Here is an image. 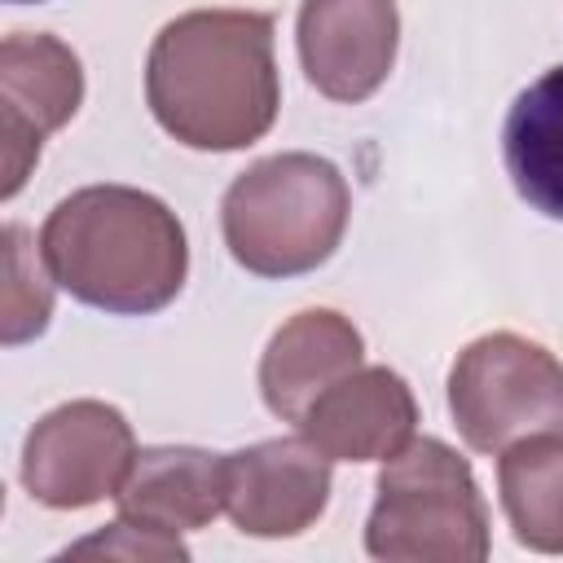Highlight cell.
I'll return each instance as SVG.
<instances>
[{
	"label": "cell",
	"instance_id": "cell-9",
	"mask_svg": "<svg viewBox=\"0 0 563 563\" xmlns=\"http://www.w3.org/2000/svg\"><path fill=\"white\" fill-rule=\"evenodd\" d=\"M330 501V457L308 435H277L229 453V519L246 537H299Z\"/></svg>",
	"mask_w": 563,
	"mask_h": 563
},
{
	"label": "cell",
	"instance_id": "cell-1",
	"mask_svg": "<svg viewBox=\"0 0 563 563\" xmlns=\"http://www.w3.org/2000/svg\"><path fill=\"white\" fill-rule=\"evenodd\" d=\"M145 106L189 150L229 154L268 136L282 110L273 18L255 9H189L172 18L145 57Z\"/></svg>",
	"mask_w": 563,
	"mask_h": 563
},
{
	"label": "cell",
	"instance_id": "cell-13",
	"mask_svg": "<svg viewBox=\"0 0 563 563\" xmlns=\"http://www.w3.org/2000/svg\"><path fill=\"white\" fill-rule=\"evenodd\" d=\"M501 163L532 211L563 220V66H550L510 101Z\"/></svg>",
	"mask_w": 563,
	"mask_h": 563
},
{
	"label": "cell",
	"instance_id": "cell-7",
	"mask_svg": "<svg viewBox=\"0 0 563 563\" xmlns=\"http://www.w3.org/2000/svg\"><path fill=\"white\" fill-rule=\"evenodd\" d=\"M84 106V62L48 31H13L0 44V198H18L44 141Z\"/></svg>",
	"mask_w": 563,
	"mask_h": 563
},
{
	"label": "cell",
	"instance_id": "cell-14",
	"mask_svg": "<svg viewBox=\"0 0 563 563\" xmlns=\"http://www.w3.org/2000/svg\"><path fill=\"white\" fill-rule=\"evenodd\" d=\"M497 497L523 550L563 554V431H541L501 449Z\"/></svg>",
	"mask_w": 563,
	"mask_h": 563
},
{
	"label": "cell",
	"instance_id": "cell-6",
	"mask_svg": "<svg viewBox=\"0 0 563 563\" xmlns=\"http://www.w3.org/2000/svg\"><path fill=\"white\" fill-rule=\"evenodd\" d=\"M136 457L123 409L106 400H66L22 440V484L48 510H88L119 493Z\"/></svg>",
	"mask_w": 563,
	"mask_h": 563
},
{
	"label": "cell",
	"instance_id": "cell-2",
	"mask_svg": "<svg viewBox=\"0 0 563 563\" xmlns=\"http://www.w3.org/2000/svg\"><path fill=\"white\" fill-rule=\"evenodd\" d=\"M40 255L70 299L114 317L167 308L189 273L185 224L163 198L132 185L66 194L40 224Z\"/></svg>",
	"mask_w": 563,
	"mask_h": 563
},
{
	"label": "cell",
	"instance_id": "cell-15",
	"mask_svg": "<svg viewBox=\"0 0 563 563\" xmlns=\"http://www.w3.org/2000/svg\"><path fill=\"white\" fill-rule=\"evenodd\" d=\"M4 286H0V339L4 347L31 343L48 330L53 317V273L40 255V242L26 233V224H4Z\"/></svg>",
	"mask_w": 563,
	"mask_h": 563
},
{
	"label": "cell",
	"instance_id": "cell-10",
	"mask_svg": "<svg viewBox=\"0 0 563 563\" xmlns=\"http://www.w3.org/2000/svg\"><path fill=\"white\" fill-rule=\"evenodd\" d=\"M330 462H387L418 427L413 387L387 365H356L295 422Z\"/></svg>",
	"mask_w": 563,
	"mask_h": 563
},
{
	"label": "cell",
	"instance_id": "cell-16",
	"mask_svg": "<svg viewBox=\"0 0 563 563\" xmlns=\"http://www.w3.org/2000/svg\"><path fill=\"white\" fill-rule=\"evenodd\" d=\"M88 554H106V559H189V550L176 532H158V528L123 519V515L114 523H106L101 532L62 550V559H88Z\"/></svg>",
	"mask_w": 563,
	"mask_h": 563
},
{
	"label": "cell",
	"instance_id": "cell-17",
	"mask_svg": "<svg viewBox=\"0 0 563 563\" xmlns=\"http://www.w3.org/2000/svg\"><path fill=\"white\" fill-rule=\"evenodd\" d=\"M9 4H40V0H9Z\"/></svg>",
	"mask_w": 563,
	"mask_h": 563
},
{
	"label": "cell",
	"instance_id": "cell-5",
	"mask_svg": "<svg viewBox=\"0 0 563 563\" xmlns=\"http://www.w3.org/2000/svg\"><path fill=\"white\" fill-rule=\"evenodd\" d=\"M449 413L466 449L493 457L528 435L563 431V361L515 330L479 334L453 356Z\"/></svg>",
	"mask_w": 563,
	"mask_h": 563
},
{
	"label": "cell",
	"instance_id": "cell-3",
	"mask_svg": "<svg viewBox=\"0 0 563 563\" xmlns=\"http://www.w3.org/2000/svg\"><path fill=\"white\" fill-rule=\"evenodd\" d=\"M352 216L343 172L308 150L255 158L220 198V233L238 268L255 277H299L321 268Z\"/></svg>",
	"mask_w": 563,
	"mask_h": 563
},
{
	"label": "cell",
	"instance_id": "cell-11",
	"mask_svg": "<svg viewBox=\"0 0 563 563\" xmlns=\"http://www.w3.org/2000/svg\"><path fill=\"white\" fill-rule=\"evenodd\" d=\"M365 365V339L352 317L334 308H303L286 317L260 356V396L273 418L299 422L308 405L343 374Z\"/></svg>",
	"mask_w": 563,
	"mask_h": 563
},
{
	"label": "cell",
	"instance_id": "cell-12",
	"mask_svg": "<svg viewBox=\"0 0 563 563\" xmlns=\"http://www.w3.org/2000/svg\"><path fill=\"white\" fill-rule=\"evenodd\" d=\"M229 501V453L198 444H150L136 449L114 506L123 519L158 532H198Z\"/></svg>",
	"mask_w": 563,
	"mask_h": 563
},
{
	"label": "cell",
	"instance_id": "cell-8",
	"mask_svg": "<svg viewBox=\"0 0 563 563\" xmlns=\"http://www.w3.org/2000/svg\"><path fill=\"white\" fill-rule=\"evenodd\" d=\"M295 48L303 79L343 106L374 97L400 48L396 0H299Z\"/></svg>",
	"mask_w": 563,
	"mask_h": 563
},
{
	"label": "cell",
	"instance_id": "cell-4",
	"mask_svg": "<svg viewBox=\"0 0 563 563\" xmlns=\"http://www.w3.org/2000/svg\"><path fill=\"white\" fill-rule=\"evenodd\" d=\"M365 550L387 563L488 559V501L471 462L435 435H413L396 457H387L374 479Z\"/></svg>",
	"mask_w": 563,
	"mask_h": 563
}]
</instances>
